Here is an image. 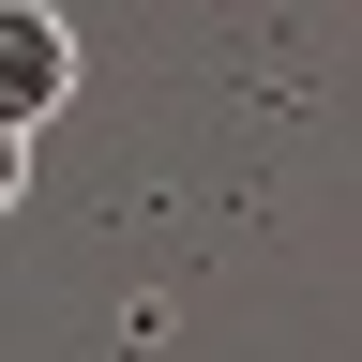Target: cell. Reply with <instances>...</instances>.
Listing matches in <instances>:
<instances>
[{
	"instance_id": "1",
	"label": "cell",
	"mask_w": 362,
	"mask_h": 362,
	"mask_svg": "<svg viewBox=\"0 0 362 362\" xmlns=\"http://www.w3.org/2000/svg\"><path fill=\"white\" fill-rule=\"evenodd\" d=\"M76 106V30H61V0H0V121L45 136Z\"/></svg>"
},
{
	"instance_id": "2",
	"label": "cell",
	"mask_w": 362,
	"mask_h": 362,
	"mask_svg": "<svg viewBox=\"0 0 362 362\" xmlns=\"http://www.w3.org/2000/svg\"><path fill=\"white\" fill-rule=\"evenodd\" d=\"M16 197H30V136L0 121V211H16Z\"/></svg>"
}]
</instances>
